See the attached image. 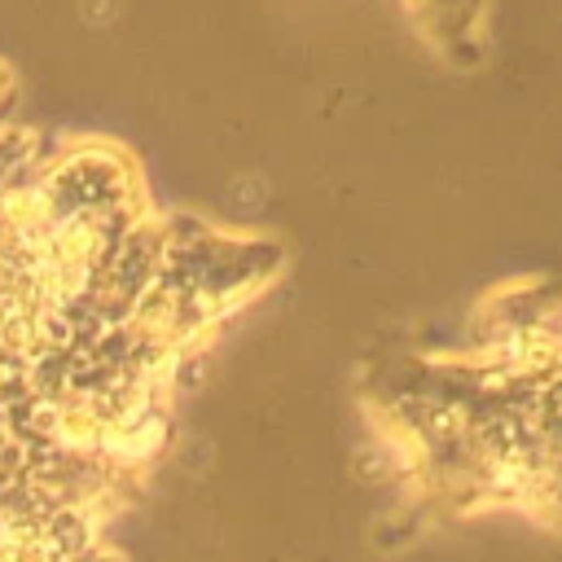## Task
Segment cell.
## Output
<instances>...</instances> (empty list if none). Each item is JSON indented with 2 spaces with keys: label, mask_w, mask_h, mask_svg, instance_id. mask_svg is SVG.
<instances>
[{
  "label": "cell",
  "mask_w": 562,
  "mask_h": 562,
  "mask_svg": "<svg viewBox=\"0 0 562 562\" xmlns=\"http://www.w3.org/2000/svg\"><path fill=\"white\" fill-rule=\"evenodd\" d=\"M487 4L492 0H408L422 35L452 61V66H474L465 48H474V57H483V35H487Z\"/></svg>",
  "instance_id": "cell-1"
},
{
  "label": "cell",
  "mask_w": 562,
  "mask_h": 562,
  "mask_svg": "<svg viewBox=\"0 0 562 562\" xmlns=\"http://www.w3.org/2000/svg\"><path fill=\"white\" fill-rule=\"evenodd\" d=\"M79 562H123L119 553H92V558H79Z\"/></svg>",
  "instance_id": "cell-2"
},
{
  "label": "cell",
  "mask_w": 562,
  "mask_h": 562,
  "mask_svg": "<svg viewBox=\"0 0 562 562\" xmlns=\"http://www.w3.org/2000/svg\"><path fill=\"white\" fill-rule=\"evenodd\" d=\"M553 329H558V338H562V312H558V321H553Z\"/></svg>",
  "instance_id": "cell-3"
}]
</instances>
